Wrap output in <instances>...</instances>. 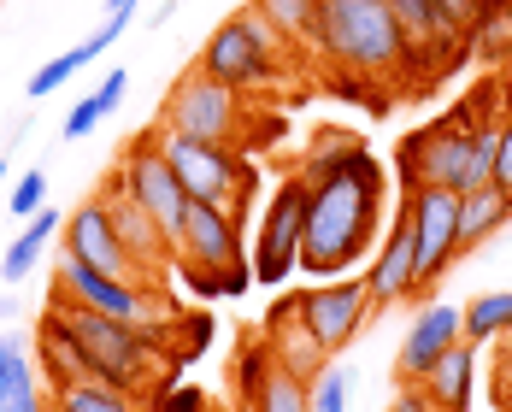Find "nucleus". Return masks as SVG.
Wrapping results in <instances>:
<instances>
[{
  "instance_id": "nucleus-1",
  "label": "nucleus",
  "mask_w": 512,
  "mask_h": 412,
  "mask_svg": "<svg viewBox=\"0 0 512 412\" xmlns=\"http://www.w3.org/2000/svg\"><path fill=\"white\" fill-rule=\"evenodd\" d=\"M301 183H307V236H301V271L318 283L354 271L371 254L377 224H383V165L371 148L348 130H318L307 159H301Z\"/></svg>"
},
{
  "instance_id": "nucleus-2",
  "label": "nucleus",
  "mask_w": 512,
  "mask_h": 412,
  "mask_svg": "<svg viewBox=\"0 0 512 412\" xmlns=\"http://www.w3.org/2000/svg\"><path fill=\"white\" fill-rule=\"evenodd\" d=\"M48 324L71 348L83 377L112 383L124 395L165 389V365H171V342L165 336H148L136 324H118V318H101V312H83V307H48Z\"/></svg>"
},
{
  "instance_id": "nucleus-3",
  "label": "nucleus",
  "mask_w": 512,
  "mask_h": 412,
  "mask_svg": "<svg viewBox=\"0 0 512 412\" xmlns=\"http://www.w3.org/2000/svg\"><path fill=\"white\" fill-rule=\"evenodd\" d=\"M312 53H324L336 71L365 77L377 89L418 83V65L401 42L389 0H318V48Z\"/></svg>"
},
{
  "instance_id": "nucleus-4",
  "label": "nucleus",
  "mask_w": 512,
  "mask_h": 412,
  "mask_svg": "<svg viewBox=\"0 0 512 412\" xmlns=\"http://www.w3.org/2000/svg\"><path fill=\"white\" fill-rule=\"evenodd\" d=\"M195 71H206L212 83L236 89V95H259V89H277V77L289 71V42L277 36L271 18H259L254 6L230 12L195 53Z\"/></svg>"
},
{
  "instance_id": "nucleus-5",
  "label": "nucleus",
  "mask_w": 512,
  "mask_h": 412,
  "mask_svg": "<svg viewBox=\"0 0 512 412\" xmlns=\"http://www.w3.org/2000/svg\"><path fill=\"white\" fill-rule=\"evenodd\" d=\"M471 130H477V112H471V101H460L454 112L430 118L424 130L401 136V148H395L401 183H407V189L436 183V189H454V195L489 189V165H483L477 148H471Z\"/></svg>"
},
{
  "instance_id": "nucleus-6",
  "label": "nucleus",
  "mask_w": 512,
  "mask_h": 412,
  "mask_svg": "<svg viewBox=\"0 0 512 412\" xmlns=\"http://www.w3.org/2000/svg\"><path fill=\"white\" fill-rule=\"evenodd\" d=\"M53 307L101 312V318L136 324V330H148V336L177 330V307H171L159 289H148V283H118V277L89 271V265H77V259H65V254L53 265Z\"/></svg>"
},
{
  "instance_id": "nucleus-7",
  "label": "nucleus",
  "mask_w": 512,
  "mask_h": 412,
  "mask_svg": "<svg viewBox=\"0 0 512 412\" xmlns=\"http://www.w3.org/2000/svg\"><path fill=\"white\" fill-rule=\"evenodd\" d=\"M248 95L212 83L206 71H183L171 83V95L159 106V130H177V136H195V142H212V148H248Z\"/></svg>"
},
{
  "instance_id": "nucleus-8",
  "label": "nucleus",
  "mask_w": 512,
  "mask_h": 412,
  "mask_svg": "<svg viewBox=\"0 0 512 412\" xmlns=\"http://www.w3.org/2000/svg\"><path fill=\"white\" fill-rule=\"evenodd\" d=\"M154 148L177 171L183 195L201 201V206H242V195L254 189V165H248V154H236V148H212V142L159 130V124H154Z\"/></svg>"
},
{
  "instance_id": "nucleus-9",
  "label": "nucleus",
  "mask_w": 512,
  "mask_h": 412,
  "mask_svg": "<svg viewBox=\"0 0 512 412\" xmlns=\"http://www.w3.org/2000/svg\"><path fill=\"white\" fill-rule=\"evenodd\" d=\"M242 224H236V206H189V224H183V242H177V265L183 277L201 289V295H218L224 289V271L242 265Z\"/></svg>"
},
{
  "instance_id": "nucleus-10",
  "label": "nucleus",
  "mask_w": 512,
  "mask_h": 412,
  "mask_svg": "<svg viewBox=\"0 0 512 412\" xmlns=\"http://www.w3.org/2000/svg\"><path fill=\"white\" fill-rule=\"evenodd\" d=\"M301 236H307V183H301V171H289V177L277 183L271 206H265V224H259L254 283L283 289L289 271H301Z\"/></svg>"
},
{
  "instance_id": "nucleus-11",
  "label": "nucleus",
  "mask_w": 512,
  "mask_h": 412,
  "mask_svg": "<svg viewBox=\"0 0 512 412\" xmlns=\"http://www.w3.org/2000/svg\"><path fill=\"white\" fill-rule=\"evenodd\" d=\"M412 212V242H418V295L436 289L448 277V265L460 259V195L454 189H436V183H418L407 189Z\"/></svg>"
},
{
  "instance_id": "nucleus-12",
  "label": "nucleus",
  "mask_w": 512,
  "mask_h": 412,
  "mask_svg": "<svg viewBox=\"0 0 512 412\" xmlns=\"http://www.w3.org/2000/svg\"><path fill=\"white\" fill-rule=\"evenodd\" d=\"M118 183H124L136 201L154 212V224L171 236V248H177V242H183V224H189V206H195V201L183 195L177 171H171V165H165V154L154 148V130L118 154Z\"/></svg>"
},
{
  "instance_id": "nucleus-13",
  "label": "nucleus",
  "mask_w": 512,
  "mask_h": 412,
  "mask_svg": "<svg viewBox=\"0 0 512 412\" xmlns=\"http://www.w3.org/2000/svg\"><path fill=\"white\" fill-rule=\"evenodd\" d=\"M65 259H77V265H89V271H106V277H118V283H148L154 289L159 271H148L142 259L130 254L124 242H118V230H112V218H106L101 201H77L65 212Z\"/></svg>"
},
{
  "instance_id": "nucleus-14",
  "label": "nucleus",
  "mask_w": 512,
  "mask_h": 412,
  "mask_svg": "<svg viewBox=\"0 0 512 412\" xmlns=\"http://www.w3.org/2000/svg\"><path fill=\"white\" fill-rule=\"evenodd\" d=\"M289 307L312 330V342L336 360L354 342V330L365 324V312H371V289H365V277H330L307 295H289Z\"/></svg>"
},
{
  "instance_id": "nucleus-15",
  "label": "nucleus",
  "mask_w": 512,
  "mask_h": 412,
  "mask_svg": "<svg viewBox=\"0 0 512 412\" xmlns=\"http://www.w3.org/2000/svg\"><path fill=\"white\" fill-rule=\"evenodd\" d=\"M389 12H395V24H401V42H407L412 65H430V77L465 48V24L448 18L436 0H389ZM418 83H424V77H418Z\"/></svg>"
},
{
  "instance_id": "nucleus-16",
  "label": "nucleus",
  "mask_w": 512,
  "mask_h": 412,
  "mask_svg": "<svg viewBox=\"0 0 512 412\" xmlns=\"http://www.w3.org/2000/svg\"><path fill=\"white\" fill-rule=\"evenodd\" d=\"M365 289H371V312L395 307V301H412L418 295V242H412V212L401 206L383 248L371 254V271H365Z\"/></svg>"
},
{
  "instance_id": "nucleus-17",
  "label": "nucleus",
  "mask_w": 512,
  "mask_h": 412,
  "mask_svg": "<svg viewBox=\"0 0 512 412\" xmlns=\"http://www.w3.org/2000/svg\"><path fill=\"white\" fill-rule=\"evenodd\" d=\"M95 201L106 206V218H112L118 242H124V248H130L136 259H142L148 271H165V259H177L171 236H165V230L154 224V212H148V206H142L136 195H130V189H124V183H118V171H112V177L101 183V195H95Z\"/></svg>"
},
{
  "instance_id": "nucleus-18",
  "label": "nucleus",
  "mask_w": 512,
  "mask_h": 412,
  "mask_svg": "<svg viewBox=\"0 0 512 412\" xmlns=\"http://www.w3.org/2000/svg\"><path fill=\"white\" fill-rule=\"evenodd\" d=\"M460 336H465L460 307H448V301H430V307L412 318L407 342H401V354H395V377H401V383H418V377L442 360V354H448Z\"/></svg>"
},
{
  "instance_id": "nucleus-19",
  "label": "nucleus",
  "mask_w": 512,
  "mask_h": 412,
  "mask_svg": "<svg viewBox=\"0 0 512 412\" xmlns=\"http://www.w3.org/2000/svg\"><path fill=\"white\" fill-rule=\"evenodd\" d=\"M471 377H477V342H465L460 336L442 360L418 377V389L430 395V407L436 412H471Z\"/></svg>"
},
{
  "instance_id": "nucleus-20",
  "label": "nucleus",
  "mask_w": 512,
  "mask_h": 412,
  "mask_svg": "<svg viewBox=\"0 0 512 412\" xmlns=\"http://www.w3.org/2000/svg\"><path fill=\"white\" fill-rule=\"evenodd\" d=\"M271 354H277L283 371H295V377H307V383L330 365V354L312 342V330L295 318V307H271Z\"/></svg>"
},
{
  "instance_id": "nucleus-21",
  "label": "nucleus",
  "mask_w": 512,
  "mask_h": 412,
  "mask_svg": "<svg viewBox=\"0 0 512 412\" xmlns=\"http://www.w3.org/2000/svg\"><path fill=\"white\" fill-rule=\"evenodd\" d=\"M512 218V201L489 183V189H471V195H460V254H471V248H483L501 224Z\"/></svg>"
},
{
  "instance_id": "nucleus-22",
  "label": "nucleus",
  "mask_w": 512,
  "mask_h": 412,
  "mask_svg": "<svg viewBox=\"0 0 512 412\" xmlns=\"http://www.w3.org/2000/svg\"><path fill=\"white\" fill-rule=\"evenodd\" d=\"M59 230H65V212H53V206H42V212H36V218L24 224V236H18V242L6 248V259H0V277H6V283H24V277L36 271V259H42V248H48V242L59 236Z\"/></svg>"
},
{
  "instance_id": "nucleus-23",
  "label": "nucleus",
  "mask_w": 512,
  "mask_h": 412,
  "mask_svg": "<svg viewBox=\"0 0 512 412\" xmlns=\"http://www.w3.org/2000/svg\"><path fill=\"white\" fill-rule=\"evenodd\" d=\"M248 6L277 24L289 48H318V0H248Z\"/></svg>"
},
{
  "instance_id": "nucleus-24",
  "label": "nucleus",
  "mask_w": 512,
  "mask_h": 412,
  "mask_svg": "<svg viewBox=\"0 0 512 412\" xmlns=\"http://www.w3.org/2000/svg\"><path fill=\"white\" fill-rule=\"evenodd\" d=\"M465 342L489 348V342H507L512 336V289H495V295H477L465 301Z\"/></svg>"
},
{
  "instance_id": "nucleus-25",
  "label": "nucleus",
  "mask_w": 512,
  "mask_h": 412,
  "mask_svg": "<svg viewBox=\"0 0 512 412\" xmlns=\"http://www.w3.org/2000/svg\"><path fill=\"white\" fill-rule=\"evenodd\" d=\"M53 412H142L124 389H112V383H95V377H77V383H59L48 395Z\"/></svg>"
},
{
  "instance_id": "nucleus-26",
  "label": "nucleus",
  "mask_w": 512,
  "mask_h": 412,
  "mask_svg": "<svg viewBox=\"0 0 512 412\" xmlns=\"http://www.w3.org/2000/svg\"><path fill=\"white\" fill-rule=\"evenodd\" d=\"M465 42L483 59H507L512 53V0H477V18H471Z\"/></svg>"
},
{
  "instance_id": "nucleus-27",
  "label": "nucleus",
  "mask_w": 512,
  "mask_h": 412,
  "mask_svg": "<svg viewBox=\"0 0 512 412\" xmlns=\"http://www.w3.org/2000/svg\"><path fill=\"white\" fill-rule=\"evenodd\" d=\"M248 412H312V383L277 365V371H271V383L254 395V407H248Z\"/></svg>"
},
{
  "instance_id": "nucleus-28",
  "label": "nucleus",
  "mask_w": 512,
  "mask_h": 412,
  "mask_svg": "<svg viewBox=\"0 0 512 412\" xmlns=\"http://www.w3.org/2000/svg\"><path fill=\"white\" fill-rule=\"evenodd\" d=\"M271 371H277L271 342H242V354H236V401L242 407H254V395L271 383Z\"/></svg>"
},
{
  "instance_id": "nucleus-29",
  "label": "nucleus",
  "mask_w": 512,
  "mask_h": 412,
  "mask_svg": "<svg viewBox=\"0 0 512 412\" xmlns=\"http://www.w3.org/2000/svg\"><path fill=\"white\" fill-rule=\"evenodd\" d=\"M89 59H95V53H89V42H77V48H65L59 59H48L42 71H30V83H24V95H30V101H48L53 89H59V83H71V77H77V71L89 65Z\"/></svg>"
},
{
  "instance_id": "nucleus-30",
  "label": "nucleus",
  "mask_w": 512,
  "mask_h": 412,
  "mask_svg": "<svg viewBox=\"0 0 512 412\" xmlns=\"http://www.w3.org/2000/svg\"><path fill=\"white\" fill-rule=\"evenodd\" d=\"M30 389H36L30 342H18V336H0V401H12V395H30Z\"/></svg>"
},
{
  "instance_id": "nucleus-31",
  "label": "nucleus",
  "mask_w": 512,
  "mask_h": 412,
  "mask_svg": "<svg viewBox=\"0 0 512 412\" xmlns=\"http://www.w3.org/2000/svg\"><path fill=\"white\" fill-rule=\"evenodd\" d=\"M348 401H354V371L342 360H330L312 377V412H348Z\"/></svg>"
},
{
  "instance_id": "nucleus-32",
  "label": "nucleus",
  "mask_w": 512,
  "mask_h": 412,
  "mask_svg": "<svg viewBox=\"0 0 512 412\" xmlns=\"http://www.w3.org/2000/svg\"><path fill=\"white\" fill-rule=\"evenodd\" d=\"M42 201H48V171L36 165V171H24V177L12 183V195H6V206H12V212H18V218L30 224V218L42 212Z\"/></svg>"
},
{
  "instance_id": "nucleus-33",
  "label": "nucleus",
  "mask_w": 512,
  "mask_h": 412,
  "mask_svg": "<svg viewBox=\"0 0 512 412\" xmlns=\"http://www.w3.org/2000/svg\"><path fill=\"white\" fill-rule=\"evenodd\" d=\"M101 118H106L101 95H89V101H77L71 112H65V124H59V136H65V142H83V136H89V130H95Z\"/></svg>"
},
{
  "instance_id": "nucleus-34",
  "label": "nucleus",
  "mask_w": 512,
  "mask_h": 412,
  "mask_svg": "<svg viewBox=\"0 0 512 412\" xmlns=\"http://www.w3.org/2000/svg\"><path fill=\"white\" fill-rule=\"evenodd\" d=\"M154 412H212V401H206L195 383H183V389H154Z\"/></svg>"
},
{
  "instance_id": "nucleus-35",
  "label": "nucleus",
  "mask_w": 512,
  "mask_h": 412,
  "mask_svg": "<svg viewBox=\"0 0 512 412\" xmlns=\"http://www.w3.org/2000/svg\"><path fill=\"white\" fill-rule=\"evenodd\" d=\"M495 407L512 412V336L501 342V360H495Z\"/></svg>"
},
{
  "instance_id": "nucleus-36",
  "label": "nucleus",
  "mask_w": 512,
  "mask_h": 412,
  "mask_svg": "<svg viewBox=\"0 0 512 412\" xmlns=\"http://www.w3.org/2000/svg\"><path fill=\"white\" fill-rule=\"evenodd\" d=\"M495 189L512 201V112H507V124H501V154H495Z\"/></svg>"
},
{
  "instance_id": "nucleus-37",
  "label": "nucleus",
  "mask_w": 512,
  "mask_h": 412,
  "mask_svg": "<svg viewBox=\"0 0 512 412\" xmlns=\"http://www.w3.org/2000/svg\"><path fill=\"white\" fill-rule=\"evenodd\" d=\"M383 412H436V407H430V395H424L418 383H401V389H395V401H389Z\"/></svg>"
},
{
  "instance_id": "nucleus-38",
  "label": "nucleus",
  "mask_w": 512,
  "mask_h": 412,
  "mask_svg": "<svg viewBox=\"0 0 512 412\" xmlns=\"http://www.w3.org/2000/svg\"><path fill=\"white\" fill-rule=\"evenodd\" d=\"M124 30H130V18H112V12H106V18H101V30H95V36H89V53H95V59H101V53L112 48V42H118V36H124Z\"/></svg>"
},
{
  "instance_id": "nucleus-39",
  "label": "nucleus",
  "mask_w": 512,
  "mask_h": 412,
  "mask_svg": "<svg viewBox=\"0 0 512 412\" xmlns=\"http://www.w3.org/2000/svg\"><path fill=\"white\" fill-rule=\"evenodd\" d=\"M0 412H53V401L42 389H30V395H12V401H0Z\"/></svg>"
},
{
  "instance_id": "nucleus-40",
  "label": "nucleus",
  "mask_w": 512,
  "mask_h": 412,
  "mask_svg": "<svg viewBox=\"0 0 512 412\" xmlns=\"http://www.w3.org/2000/svg\"><path fill=\"white\" fill-rule=\"evenodd\" d=\"M124 83H130L124 71H106V77H101V89H95V95H101V106H106V112H112V106L124 101Z\"/></svg>"
},
{
  "instance_id": "nucleus-41",
  "label": "nucleus",
  "mask_w": 512,
  "mask_h": 412,
  "mask_svg": "<svg viewBox=\"0 0 512 412\" xmlns=\"http://www.w3.org/2000/svg\"><path fill=\"white\" fill-rule=\"evenodd\" d=\"M436 6H442L448 18H460L465 30H471V18H477V0H436Z\"/></svg>"
},
{
  "instance_id": "nucleus-42",
  "label": "nucleus",
  "mask_w": 512,
  "mask_h": 412,
  "mask_svg": "<svg viewBox=\"0 0 512 412\" xmlns=\"http://www.w3.org/2000/svg\"><path fill=\"white\" fill-rule=\"evenodd\" d=\"M136 6H142V0H106V12H112V18H130Z\"/></svg>"
},
{
  "instance_id": "nucleus-43",
  "label": "nucleus",
  "mask_w": 512,
  "mask_h": 412,
  "mask_svg": "<svg viewBox=\"0 0 512 412\" xmlns=\"http://www.w3.org/2000/svg\"><path fill=\"white\" fill-rule=\"evenodd\" d=\"M0 189H6V159H0Z\"/></svg>"
}]
</instances>
